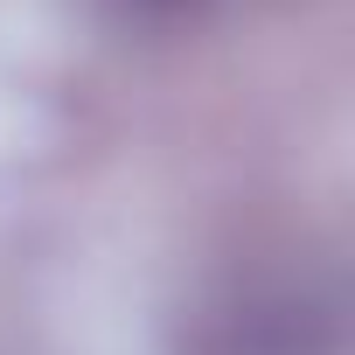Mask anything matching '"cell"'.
Returning a JSON list of instances; mask_svg holds the SVG:
<instances>
[{"instance_id": "1", "label": "cell", "mask_w": 355, "mask_h": 355, "mask_svg": "<svg viewBox=\"0 0 355 355\" xmlns=\"http://www.w3.org/2000/svg\"><path fill=\"white\" fill-rule=\"evenodd\" d=\"M189 355H341V306L306 272H237L196 300Z\"/></svg>"}, {"instance_id": "2", "label": "cell", "mask_w": 355, "mask_h": 355, "mask_svg": "<svg viewBox=\"0 0 355 355\" xmlns=\"http://www.w3.org/2000/svg\"><path fill=\"white\" fill-rule=\"evenodd\" d=\"M112 15H125V21H167V15H189L196 0H105Z\"/></svg>"}]
</instances>
